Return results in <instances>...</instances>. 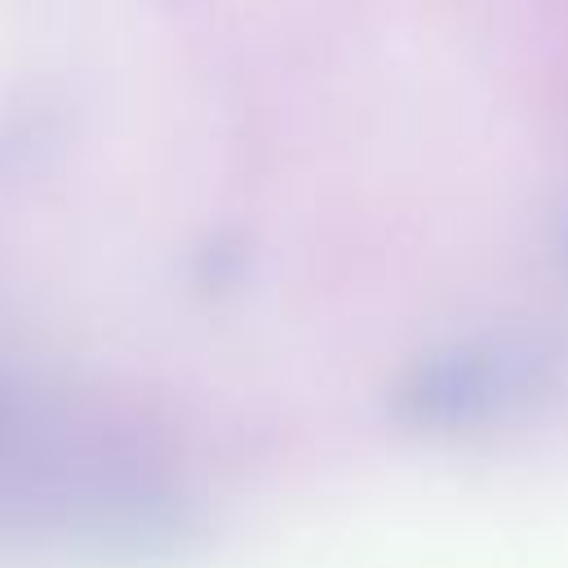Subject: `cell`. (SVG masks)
<instances>
[{"label": "cell", "mask_w": 568, "mask_h": 568, "mask_svg": "<svg viewBox=\"0 0 568 568\" xmlns=\"http://www.w3.org/2000/svg\"><path fill=\"white\" fill-rule=\"evenodd\" d=\"M102 453L106 439L0 386V524L67 528L71 537L142 528L155 488L138 470L102 466Z\"/></svg>", "instance_id": "1"}]
</instances>
